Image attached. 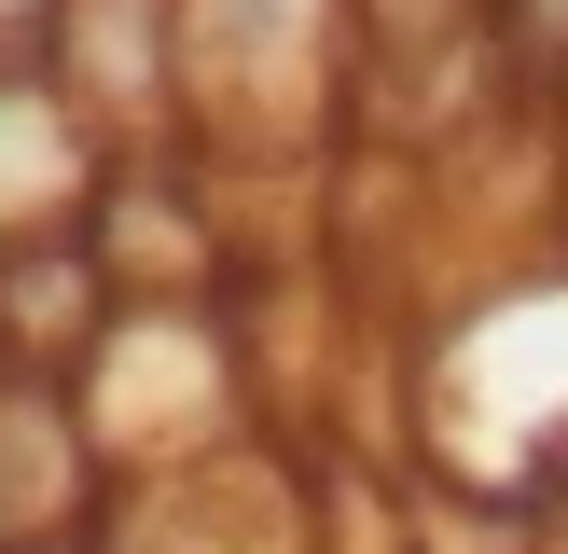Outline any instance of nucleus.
<instances>
[{
  "label": "nucleus",
  "instance_id": "obj_1",
  "mask_svg": "<svg viewBox=\"0 0 568 554\" xmlns=\"http://www.w3.org/2000/svg\"><path fill=\"white\" fill-rule=\"evenodd\" d=\"M375 98L361 0H181V153L209 181L320 166Z\"/></svg>",
  "mask_w": 568,
  "mask_h": 554
},
{
  "label": "nucleus",
  "instance_id": "obj_2",
  "mask_svg": "<svg viewBox=\"0 0 568 554\" xmlns=\"http://www.w3.org/2000/svg\"><path fill=\"white\" fill-rule=\"evenodd\" d=\"M70 388H83V430H98L111 485H153V471H194V458L264 443L250 332L222 319V305H125Z\"/></svg>",
  "mask_w": 568,
  "mask_h": 554
},
{
  "label": "nucleus",
  "instance_id": "obj_3",
  "mask_svg": "<svg viewBox=\"0 0 568 554\" xmlns=\"http://www.w3.org/2000/svg\"><path fill=\"white\" fill-rule=\"evenodd\" d=\"M98 554H320V499H305L292 443H236V458L111 485Z\"/></svg>",
  "mask_w": 568,
  "mask_h": 554
},
{
  "label": "nucleus",
  "instance_id": "obj_4",
  "mask_svg": "<svg viewBox=\"0 0 568 554\" xmlns=\"http://www.w3.org/2000/svg\"><path fill=\"white\" fill-rule=\"evenodd\" d=\"M125 181V138L70 98L55 55H0V249H42V236H83Z\"/></svg>",
  "mask_w": 568,
  "mask_h": 554
},
{
  "label": "nucleus",
  "instance_id": "obj_5",
  "mask_svg": "<svg viewBox=\"0 0 568 554\" xmlns=\"http://www.w3.org/2000/svg\"><path fill=\"white\" fill-rule=\"evenodd\" d=\"M98 526H111V458L83 430V388L0 360V554H55Z\"/></svg>",
  "mask_w": 568,
  "mask_h": 554
},
{
  "label": "nucleus",
  "instance_id": "obj_6",
  "mask_svg": "<svg viewBox=\"0 0 568 554\" xmlns=\"http://www.w3.org/2000/svg\"><path fill=\"white\" fill-rule=\"evenodd\" d=\"M486 83L527 125H568V0H486Z\"/></svg>",
  "mask_w": 568,
  "mask_h": 554
},
{
  "label": "nucleus",
  "instance_id": "obj_7",
  "mask_svg": "<svg viewBox=\"0 0 568 554\" xmlns=\"http://www.w3.org/2000/svg\"><path fill=\"white\" fill-rule=\"evenodd\" d=\"M42 28H55V0H0V55H42Z\"/></svg>",
  "mask_w": 568,
  "mask_h": 554
},
{
  "label": "nucleus",
  "instance_id": "obj_8",
  "mask_svg": "<svg viewBox=\"0 0 568 554\" xmlns=\"http://www.w3.org/2000/svg\"><path fill=\"white\" fill-rule=\"evenodd\" d=\"M55 554H98V541H55Z\"/></svg>",
  "mask_w": 568,
  "mask_h": 554
}]
</instances>
